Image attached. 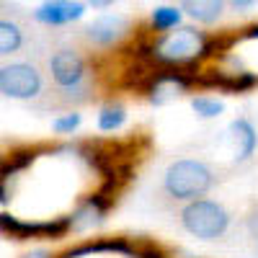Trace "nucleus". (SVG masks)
<instances>
[{
    "label": "nucleus",
    "mask_w": 258,
    "mask_h": 258,
    "mask_svg": "<svg viewBox=\"0 0 258 258\" xmlns=\"http://www.w3.org/2000/svg\"><path fill=\"white\" fill-rule=\"evenodd\" d=\"M78 126H80V114L78 111H68V114H62L52 121V129L57 135H73Z\"/></svg>",
    "instance_id": "16"
},
{
    "label": "nucleus",
    "mask_w": 258,
    "mask_h": 258,
    "mask_svg": "<svg viewBox=\"0 0 258 258\" xmlns=\"http://www.w3.org/2000/svg\"><path fill=\"white\" fill-rule=\"evenodd\" d=\"M227 3L235 8V11H248V8H253L258 0H227Z\"/></svg>",
    "instance_id": "19"
},
{
    "label": "nucleus",
    "mask_w": 258,
    "mask_h": 258,
    "mask_svg": "<svg viewBox=\"0 0 258 258\" xmlns=\"http://www.w3.org/2000/svg\"><path fill=\"white\" fill-rule=\"evenodd\" d=\"M31 41L26 16L11 0H0V59L21 54Z\"/></svg>",
    "instance_id": "6"
},
{
    "label": "nucleus",
    "mask_w": 258,
    "mask_h": 258,
    "mask_svg": "<svg viewBox=\"0 0 258 258\" xmlns=\"http://www.w3.org/2000/svg\"><path fill=\"white\" fill-rule=\"evenodd\" d=\"M111 202H114V194L103 191V188L98 194H93V197L83 199L78 204V209L68 217L70 232H83V230H91V227L101 225L106 220V212L111 209Z\"/></svg>",
    "instance_id": "9"
},
{
    "label": "nucleus",
    "mask_w": 258,
    "mask_h": 258,
    "mask_svg": "<svg viewBox=\"0 0 258 258\" xmlns=\"http://www.w3.org/2000/svg\"><path fill=\"white\" fill-rule=\"evenodd\" d=\"M207 47V34L191 26H178V31H168L155 44L145 47V54H150L155 62L168 64V68H183L194 64L204 57Z\"/></svg>",
    "instance_id": "3"
},
{
    "label": "nucleus",
    "mask_w": 258,
    "mask_h": 258,
    "mask_svg": "<svg viewBox=\"0 0 258 258\" xmlns=\"http://www.w3.org/2000/svg\"><path fill=\"white\" fill-rule=\"evenodd\" d=\"M191 109L202 119H212V116H220L225 111V103L217 98H209V96H197V98H191Z\"/></svg>",
    "instance_id": "15"
},
{
    "label": "nucleus",
    "mask_w": 258,
    "mask_h": 258,
    "mask_svg": "<svg viewBox=\"0 0 258 258\" xmlns=\"http://www.w3.org/2000/svg\"><path fill=\"white\" fill-rule=\"evenodd\" d=\"M132 258H168L160 245L150 243V240H140V243H132Z\"/></svg>",
    "instance_id": "17"
},
{
    "label": "nucleus",
    "mask_w": 258,
    "mask_h": 258,
    "mask_svg": "<svg viewBox=\"0 0 258 258\" xmlns=\"http://www.w3.org/2000/svg\"><path fill=\"white\" fill-rule=\"evenodd\" d=\"M181 225L199 240H217L230 227V212L212 199H194L181 209Z\"/></svg>",
    "instance_id": "5"
},
{
    "label": "nucleus",
    "mask_w": 258,
    "mask_h": 258,
    "mask_svg": "<svg viewBox=\"0 0 258 258\" xmlns=\"http://www.w3.org/2000/svg\"><path fill=\"white\" fill-rule=\"evenodd\" d=\"M230 132H232L235 142H238V155H235V160L245 163L255 153V147H258V132H255V126L248 119H235L230 124Z\"/></svg>",
    "instance_id": "12"
},
{
    "label": "nucleus",
    "mask_w": 258,
    "mask_h": 258,
    "mask_svg": "<svg viewBox=\"0 0 258 258\" xmlns=\"http://www.w3.org/2000/svg\"><path fill=\"white\" fill-rule=\"evenodd\" d=\"M47 93L44 70L31 59L0 62V96L13 101H39Z\"/></svg>",
    "instance_id": "4"
},
{
    "label": "nucleus",
    "mask_w": 258,
    "mask_h": 258,
    "mask_svg": "<svg viewBox=\"0 0 258 258\" xmlns=\"http://www.w3.org/2000/svg\"><path fill=\"white\" fill-rule=\"evenodd\" d=\"M126 121V109L121 103H106L98 114V129L101 132H116Z\"/></svg>",
    "instance_id": "14"
},
{
    "label": "nucleus",
    "mask_w": 258,
    "mask_h": 258,
    "mask_svg": "<svg viewBox=\"0 0 258 258\" xmlns=\"http://www.w3.org/2000/svg\"><path fill=\"white\" fill-rule=\"evenodd\" d=\"M194 75L197 73H183L181 68H165V70H155L150 75L145 93L150 98V103L163 106L168 101H173L178 96H183L191 85H194Z\"/></svg>",
    "instance_id": "7"
},
{
    "label": "nucleus",
    "mask_w": 258,
    "mask_h": 258,
    "mask_svg": "<svg viewBox=\"0 0 258 258\" xmlns=\"http://www.w3.org/2000/svg\"><path fill=\"white\" fill-rule=\"evenodd\" d=\"M214 183H217L214 170L207 163L191 160V158L170 163L165 168V173H163V191L176 202L202 199L214 188Z\"/></svg>",
    "instance_id": "2"
},
{
    "label": "nucleus",
    "mask_w": 258,
    "mask_h": 258,
    "mask_svg": "<svg viewBox=\"0 0 258 258\" xmlns=\"http://www.w3.org/2000/svg\"><path fill=\"white\" fill-rule=\"evenodd\" d=\"M245 227H248V232L253 235V238L258 240V204H253L250 212L245 214Z\"/></svg>",
    "instance_id": "18"
},
{
    "label": "nucleus",
    "mask_w": 258,
    "mask_h": 258,
    "mask_svg": "<svg viewBox=\"0 0 258 258\" xmlns=\"http://www.w3.org/2000/svg\"><path fill=\"white\" fill-rule=\"evenodd\" d=\"M85 6H93V8H109V6H114L116 0H83Z\"/></svg>",
    "instance_id": "21"
},
{
    "label": "nucleus",
    "mask_w": 258,
    "mask_h": 258,
    "mask_svg": "<svg viewBox=\"0 0 258 258\" xmlns=\"http://www.w3.org/2000/svg\"><path fill=\"white\" fill-rule=\"evenodd\" d=\"M129 34V18L121 13H109L96 18L93 24L83 29V36L93 47H114Z\"/></svg>",
    "instance_id": "8"
},
{
    "label": "nucleus",
    "mask_w": 258,
    "mask_h": 258,
    "mask_svg": "<svg viewBox=\"0 0 258 258\" xmlns=\"http://www.w3.org/2000/svg\"><path fill=\"white\" fill-rule=\"evenodd\" d=\"M243 39H258V24H253V26L243 29V31L238 34V41H243Z\"/></svg>",
    "instance_id": "20"
},
{
    "label": "nucleus",
    "mask_w": 258,
    "mask_h": 258,
    "mask_svg": "<svg viewBox=\"0 0 258 258\" xmlns=\"http://www.w3.org/2000/svg\"><path fill=\"white\" fill-rule=\"evenodd\" d=\"M181 11L199 24H217L225 13V0H181Z\"/></svg>",
    "instance_id": "11"
},
{
    "label": "nucleus",
    "mask_w": 258,
    "mask_h": 258,
    "mask_svg": "<svg viewBox=\"0 0 258 258\" xmlns=\"http://www.w3.org/2000/svg\"><path fill=\"white\" fill-rule=\"evenodd\" d=\"M150 24H153L155 31H170L181 26V8L176 6H158L150 16Z\"/></svg>",
    "instance_id": "13"
},
{
    "label": "nucleus",
    "mask_w": 258,
    "mask_h": 258,
    "mask_svg": "<svg viewBox=\"0 0 258 258\" xmlns=\"http://www.w3.org/2000/svg\"><path fill=\"white\" fill-rule=\"evenodd\" d=\"M49 73V106L70 109L91 101L93 93V73L85 57L75 47H57L47 59Z\"/></svg>",
    "instance_id": "1"
},
{
    "label": "nucleus",
    "mask_w": 258,
    "mask_h": 258,
    "mask_svg": "<svg viewBox=\"0 0 258 258\" xmlns=\"http://www.w3.org/2000/svg\"><path fill=\"white\" fill-rule=\"evenodd\" d=\"M83 13L85 3H80V0H44L34 11V21L44 26H64L70 21H78Z\"/></svg>",
    "instance_id": "10"
}]
</instances>
